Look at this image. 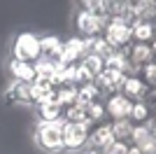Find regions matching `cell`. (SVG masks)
Listing matches in <instances>:
<instances>
[{"label": "cell", "instance_id": "obj_1", "mask_svg": "<svg viewBox=\"0 0 156 154\" xmlns=\"http://www.w3.org/2000/svg\"><path fill=\"white\" fill-rule=\"evenodd\" d=\"M35 145L44 154H63V119L61 122H35Z\"/></svg>", "mask_w": 156, "mask_h": 154}, {"label": "cell", "instance_id": "obj_2", "mask_svg": "<svg viewBox=\"0 0 156 154\" xmlns=\"http://www.w3.org/2000/svg\"><path fill=\"white\" fill-rule=\"evenodd\" d=\"M9 51H12V58H16V61L35 63V61L42 56V49H40V35H35V33H30V31L19 33V35L12 40Z\"/></svg>", "mask_w": 156, "mask_h": 154}, {"label": "cell", "instance_id": "obj_3", "mask_svg": "<svg viewBox=\"0 0 156 154\" xmlns=\"http://www.w3.org/2000/svg\"><path fill=\"white\" fill-rule=\"evenodd\" d=\"M130 21H126L124 16H110L105 21V28H103V38L110 42L114 49H126V47L133 42L130 38Z\"/></svg>", "mask_w": 156, "mask_h": 154}, {"label": "cell", "instance_id": "obj_4", "mask_svg": "<svg viewBox=\"0 0 156 154\" xmlns=\"http://www.w3.org/2000/svg\"><path fill=\"white\" fill-rule=\"evenodd\" d=\"M89 131L86 124L63 122V154H77L86 147L89 142Z\"/></svg>", "mask_w": 156, "mask_h": 154}, {"label": "cell", "instance_id": "obj_5", "mask_svg": "<svg viewBox=\"0 0 156 154\" xmlns=\"http://www.w3.org/2000/svg\"><path fill=\"white\" fill-rule=\"evenodd\" d=\"M105 21H107V16L93 12V9H77L75 12V28L79 31L82 38H98V35H103Z\"/></svg>", "mask_w": 156, "mask_h": 154}, {"label": "cell", "instance_id": "obj_6", "mask_svg": "<svg viewBox=\"0 0 156 154\" xmlns=\"http://www.w3.org/2000/svg\"><path fill=\"white\" fill-rule=\"evenodd\" d=\"M105 103V112H107V119L112 122H121V119H130V110H133V101L126 98L121 91L119 94H110V96L103 98Z\"/></svg>", "mask_w": 156, "mask_h": 154}, {"label": "cell", "instance_id": "obj_7", "mask_svg": "<svg viewBox=\"0 0 156 154\" xmlns=\"http://www.w3.org/2000/svg\"><path fill=\"white\" fill-rule=\"evenodd\" d=\"M126 56H128L133 75H137L147 63L154 61V51H151L149 45H144V42H130V45L126 47Z\"/></svg>", "mask_w": 156, "mask_h": 154}, {"label": "cell", "instance_id": "obj_8", "mask_svg": "<svg viewBox=\"0 0 156 154\" xmlns=\"http://www.w3.org/2000/svg\"><path fill=\"white\" fill-rule=\"evenodd\" d=\"M124 79H126L124 72L112 70V68H105V70L100 72L96 79H93V84L100 89V94H103V96H110V94H119V91H121Z\"/></svg>", "mask_w": 156, "mask_h": 154}, {"label": "cell", "instance_id": "obj_9", "mask_svg": "<svg viewBox=\"0 0 156 154\" xmlns=\"http://www.w3.org/2000/svg\"><path fill=\"white\" fill-rule=\"evenodd\" d=\"M112 142H114V135H112V122H103V124H96V126H91L86 147L103 152V149L107 147V145H112Z\"/></svg>", "mask_w": 156, "mask_h": 154}, {"label": "cell", "instance_id": "obj_10", "mask_svg": "<svg viewBox=\"0 0 156 154\" xmlns=\"http://www.w3.org/2000/svg\"><path fill=\"white\" fill-rule=\"evenodd\" d=\"M121 94L135 103V101H147V96H149L151 91L147 89V84L142 82L140 75H126L124 84H121Z\"/></svg>", "mask_w": 156, "mask_h": 154}, {"label": "cell", "instance_id": "obj_11", "mask_svg": "<svg viewBox=\"0 0 156 154\" xmlns=\"http://www.w3.org/2000/svg\"><path fill=\"white\" fill-rule=\"evenodd\" d=\"M40 49H42V56L40 58H47V61H51V63H63L61 61V54H63V40L58 35H42L40 38Z\"/></svg>", "mask_w": 156, "mask_h": 154}, {"label": "cell", "instance_id": "obj_12", "mask_svg": "<svg viewBox=\"0 0 156 154\" xmlns=\"http://www.w3.org/2000/svg\"><path fill=\"white\" fill-rule=\"evenodd\" d=\"M82 58H84V38L82 35H70L68 40H63L61 61L65 65H70V63H79Z\"/></svg>", "mask_w": 156, "mask_h": 154}, {"label": "cell", "instance_id": "obj_13", "mask_svg": "<svg viewBox=\"0 0 156 154\" xmlns=\"http://www.w3.org/2000/svg\"><path fill=\"white\" fill-rule=\"evenodd\" d=\"M28 86H30V84L12 79V82L7 84V89H5V103L7 105H30Z\"/></svg>", "mask_w": 156, "mask_h": 154}, {"label": "cell", "instance_id": "obj_14", "mask_svg": "<svg viewBox=\"0 0 156 154\" xmlns=\"http://www.w3.org/2000/svg\"><path fill=\"white\" fill-rule=\"evenodd\" d=\"M7 70L12 75V79L16 82H26V84H33L35 82V65L33 63H26V61H16V58L9 56V63H7Z\"/></svg>", "mask_w": 156, "mask_h": 154}, {"label": "cell", "instance_id": "obj_15", "mask_svg": "<svg viewBox=\"0 0 156 154\" xmlns=\"http://www.w3.org/2000/svg\"><path fill=\"white\" fill-rule=\"evenodd\" d=\"M130 38H133V42H144V45H151V40L156 38V21L137 19L135 24L130 26Z\"/></svg>", "mask_w": 156, "mask_h": 154}, {"label": "cell", "instance_id": "obj_16", "mask_svg": "<svg viewBox=\"0 0 156 154\" xmlns=\"http://www.w3.org/2000/svg\"><path fill=\"white\" fill-rule=\"evenodd\" d=\"M103 94H100V89H98L96 84H84V86H79L77 91V101H75V105H79V108H89V105H93V103L103 101Z\"/></svg>", "mask_w": 156, "mask_h": 154}, {"label": "cell", "instance_id": "obj_17", "mask_svg": "<svg viewBox=\"0 0 156 154\" xmlns=\"http://www.w3.org/2000/svg\"><path fill=\"white\" fill-rule=\"evenodd\" d=\"M35 115H37L40 122H61L63 119V108L58 103H47V105L35 108Z\"/></svg>", "mask_w": 156, "mask_h": 154}, {"label": "cell", "instance_id": "obj_18", "mask_svg": "<svg viewBox=\"0 0 156 154\" xmlns=\"http://www.w3.org/2000/svg\"><path fill=\"white\" fill-rule=\"evenodd\" d=\"M77 91H79V86H75V84L56 86V89H54V94H56V103H58L61 108H70V105H75V101H77Z\"/></svg>", "mask_w": 156, "mask_h": 154}, {"label": "cell", "instance_id": "obj_19", "mask_svg": "<svg viewBox=\"0 0 156 154\" xmlns=\"http://www.w3.org/2000/svg\"><path fill=\"white\" fill-rule=\"evenodd\" d=\"M133 128H135V124L130 122V119H121V122H112V135H114V140L130 142Z\"/></svg>", "mask_w": 156, "mask_h": 154}, {"label": "cell", "instance_id": "obj_20", "mask_svg": "<svg viewBox=\"0 0 156 154\" xmlns=\"http://www.w3.org/2000/svg\"><path fill=\"white\" fill-rule=\"evenodd\" d=\"M79 63L86 68V72H89L93 79H96V77L105 70V58H100L98 54H89V56H84L82 61H79Z\"/></svg>", "mask_w": 156, "mask_h": 154}, {"label": "cell", "instance_id": "obj_21", "mask_svg": "<svg viewBox=\"0 0 156 154\" xmlns=\"http://www.w3.org/2000/svg\"><path fill=\"white\" fill-rule=\"evenodd\" d=\"M151 117V108L147 105V101H135L133 110H130V122L133 124H144Z\"/></svg>", "mask_w": 156, "mask_h": 154}, {"label": "cell", "instance_id": "obj_22", "mask_svg": "<svg viewBox=\"0 0 156 154\" xmlns=\"http://www.w3.org/2000/svg\"><path fill=\"white\" fill-rule=\"evenodd\" d=\"M86 117H89V126H96V124H103L107 122V112H105V103L98 101L93 105L86 108Z\"/></svg>", "mask_w": 156, "mask_h": 154}, {"label": "cell", "instance_id": "obj_23", "mask_svg": "<svg viewBox=\"0 0 156 154\" xmlns=\"http://www.w3.org/2000/svg\"><path fill=\"white\" fill-rule=\"evenodd\" d=\"M137 75L142 77V82L147 84V89H149V91H156V61L147 63L142 70L137 72Z\"/></svg>", "mask_w": 156, "mask_h": 154}, {"label": "cell", "instance_id": "obj_24", "mask_svg": "<svg viewBox=\"0 0 156 154\" xmlns=\"http://www.w3.org/2000/svg\"><path fill=\"white\" fill-rule=\"evenodd\" d=\"M114 47L107 42V40L103 38V35H98V38H93V54H98L100 58H107L110 54H114Z\"/></svg>", "mask_w": 156, "mask_h": 154}, {"label": "cell", "instance_id": "obj_25", "mask_svg": "<svg viewBox=\"0 0 156 154\" xmlns=\"http://www.w3.org/2000/svg\"><path fill=\"white\" fill-rule=\"evenodd\" d=\"M130 149V142H121V140H114L112 145H107V147L103 149L100 154H128Z\"/></svg>", "mask_w": 156, "mask_h": 154}, {"label": "cell", "instance_id": "obj_26", "mask_svg": "<svg viewBox=\"0 0 156 154\" xmlns=\"http://www.w3.org/2000/svg\"><path fill=\"white\" fill-rule=\"evenodd\" d=\"M98 2H100V0H77L79 9H93V7H96Z\"/></svg>", "mask_w": 156, "mask_h": 154}, {"label": "cell", "instance_id": "obj_27", "mask_svg": "<svg viewBox=\"0 0 156 154\" xmlns=\"http://www.w3.org/2000/svg\"><path fill=\"white\" fill-rule=\"evenodd\" d=\"M144 126H147V131H149V133H151V138H154V140H156V122H154V119H151V117H149V119L144 122Z\"/></svg>", "mask_w": 156, "mask_h": 154}, {"label": "cell", "instance_id": "obj_28", "mask_svg": "<svg viewBox=\"0 0 156 154\" xmlns=\"http://www.w3.org/2000/svg\"><path fill=\"white\" fill-rule=\"evenodd\" d=\"M77 154H100L98 149H91V147H84L82 152H77Z\"/></svg>", "mask_w": 156, "mask_h": 154}, {"label": "cell", "instance_id": "obj_29", "mask_svg": "<svg viewBox=\"0 0 156 154\" xmlns=\"http://www.w3.org/2000/svg\"><path fill=\"white\" fill-rule=\"evenodd\" d=\"M149 47H151V51H154V61H156V38L151 40V45H149Z\"/></svg>", "mask_w": 156, "mask_h": 154}, {"label": "cell", "instance_id": "obj_30", "mask_svg": "<svg viewBox=\"0 0 156 154\" xmlns=\"http://www.w3.org/2000/svg\"><path fill=\"white\" fill-rule=\"evenodd\" d=\"M151 119H154V122H156V108H154V112H151Z\"/></svg>", "mask_w": 156, "mask_h": 154}, {"label": "cell", "instance_id": "obj_31", "mask_svg": "<svg viewBox=\"0 0 156 154\" xmlns=\"http://www.w3.org/2000/svg\"><path fill=\"white\" fill-rule=\"evenodd\" d=\"M126 2H137V0H126Z\"/></svg>", "mask_w": 156, "mask_h": 154}, {"label": "cell", "instance_id": "obj_32", "mask_svg": "<svg viewBox=\"0 0 156 154\" xmlns=\"http://www.w3.org/2000/svg\"><path fill=\"white\" fill-rule=\"evenodd\" d=\"M154 154H156V152H154Z\"/></svg>", "mask_w": 156, "mask_h": 154}]
</instances>
